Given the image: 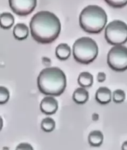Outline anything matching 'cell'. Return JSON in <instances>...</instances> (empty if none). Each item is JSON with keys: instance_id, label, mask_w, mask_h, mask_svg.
I'll list each match as a JSON object with an SVG mask.
<instances>
[{"instance_id": "8", "label": "cell", "mask_w": 127, "mask_h": 150, "mask_svg": "<svg viewBox=\"0 0 127 150\" xmlns=\"http://www.w3.org/2000/svg\"><path fill=\"white\" fill-rule=\"evenodd\" d=\"M58 103L57 100L52 96L45 97L40 103V109L46 115H53L57 112Z\"/></svg>"}, {"instance_id": "9", "label": "cell", "mask_w": 127, "mask_h": 150, "mask_svg": "<svg viewBox=\"0 0 127 150\" xmlns=\"http://www.w3.org/2000/svg\"><path fill=\"white\" fill-rule=\"evenodd\" d=\"M111 91L106 87H101L97 89L95 94V99L99 104L106 105L111 100Z\"/></svg>"}, {"instance_id": "1", "label": "cell", "mask_w": 127, "mask_h": 150, "mask_svg": "<svg viewBox=\"0 0 127 150\" xmlns=\"http://www.w3.org/2000/svg\"><path fill=\"white\" fill-rule=\"evenodd\" d=\"M30 31L33 39L41 44H49L58 37L61 31L60 19L49 11L38 12L30 22Z\"/></svg>"}, {"instance_id": "7", "label": "cell", "mask_w": 127, "mask_h": 150, "mask_svg": "<svg viewBox=\"0 0 127 150\" xmlns=\"http://www.w3.org/2000/svg\"><path fill=\"white\" fill-rule=\"evenodd\" d=\"M9 5L14 13L19 16H27L35 10L37 0H9Z\"/></svg>"}, {"instance_id": "21", "label": "cell", "mask_w": 127, "mask_h": 150, "mask_svg": "<svg viewBox=\"0 0 127 150\" xmlns=\"http://www.w3.org/2000/svg\"><path fill=\"white\" fill-rule=\"evenodd\" d=\"M106 74L103 72H99L97 74V80L99 83H103L106 81Z\"/></svg>"}, {"instance_id": "12", "label": "cell", "mask_w": 127, "mask_h": 150, "mask_svg": "<svg viewBox=\"0 0 127 150\" xmlns=\"http://www.w3.org/2000/svg\"><path fill=\"white\" fill-rule=\"evenodd\" d=\"M55 54L58 59L61 60H67L71 54L70 47L67 43H60L56 47Z\"/></svg>"}, {"instance_id": "5", "label": "cell", "mask_w": 127, "mask_h": 150, "mask_svg": "<svg viewBox=\"0 0 127 150\" xmlns=\"http://www.w3.org/2000/svg\"><path fill=\"white\" fill-rule=\"evenodd\" d=\"M105 38L111 45H123L127 42V24L118 20L111 22L106 27Z\"/></svg>"}, {"instance_id": "14", "label": "cell", "mask_w": 127, "mask_h": 150, "mask_svg": "<svg viewBox=\"0 0 127 150\" xmlns=\"http://www.w3.org/2000/svg\"><path fill=\"white\" fill-rule=\"evenodd\" d=\"M77 81L79 85L82 88H89L93 83V76L89 72H82L79 75Z\"/></svg>"}, {"instance_id": "3", "label": "cell", "mask_w": 127, "mask_h": 150, "mask_svg": "<svg viewBox=\"0 0 127 150\" xmlns=\"http://www.w3.org/2000/svg\"><path fill=\"white\" fill-rule=\"evenodd\" d=\"M106 11L99 6H88L82 10L79 15L80 27L84 31L97 34L101 32L107 23Z\"/></svg>"}, {"instance_id": "16", "label": "cell", "mask_w": 127, "mask_h": 150, "mask_svg": "<svg viewBox=\"0 0 127 150\" xmlns=\"http://www.w3.org/2000/svg\"><path fill=\"white\" fill-rule=\"evenodd\" d=\"M56 123L54 120L51 117H46L41 122V127L45 132H51L55 129Z\"/></svg>"}, {"instance_id": "15", "label": "cell", "mask_w": 127, "mask_h": 150, "mask_svg": "<svg viewBox=\"0 0 127 150\" xmlns=\"http://www.w3.org/2000/svg\"><path fill=\"white\" fill-rule=\"evenodd\" d=\"M14 18L10 13L4 12L1 14V27L3 29H9L13 25Z\"/></svg>"}, {"instance_id": "6", "label": "cell", "mask_w": 127, "mask_h": 150, "mask_svg": "<svg viewBox=\"0 0 127 150\" xmlns=\"http://www.w3.org/2000/svg\"><path fill=\"white\" fill-rule=\"evenodd\" d=\"M107 63L112 69L117 72L127 70V48L115 46L110 49L107 56Z\"/></svg>"}, {"instance_id": "18", "label": "cell", "mask_w": 127, "mask_h": 150, "mask_svg": "<svg viewBox=\"0 0 127 150\" xmlns=\"http://www.w3.org/2000/svg\"><path fill=\"white\" fill-rule=\"evenodd\" d=\"M10 98V93L8 89L5 87H0V104L6 103Z\"/></svg>"}, {"instance_id": "19", "label": "cell", "mask_w": 127, "mask_h": 150, "mask_svg": "<svg viewBox=\"0 0 127 150\" xmlns=\"http://www.w3.org/2000/svg\"><path fill=\"white\" fill-rule=\"evenodd\" d=\"M104 1L114 8H122L127 4V0H104Z\"/></svg>"}, {"instance_id": "17", "label": "cell", "mask_w": 127, "mask_h": 150, "mask_svg": "<svg viewBox=\"0 0 127 150\" xmlns=\"http://www.w3.org/2000/svg\"><path fill=\"white\" fill-rule=\"evenodd\" d=\"M126 99V94L122 89H116L113 93V100L114 103L119 104L124 101Z\"/></svg>"}, {"instance_id": "10", "label": "cell", "mask_w": 127, "mask_h": 150, "mask_svg": "<svg viewBox=\"0 0 127 150\" xmlns=\"http://www.w3.org/2000/svg\"><path fill=\"white\" fill-rule=\"evenodd\" d=\"M89 98V92L84 88H78L73 93V100L77 104H84L87 103Z\"/></svg>"}, {"instance_id": "11", "label": "cell", "mask_w": 127, "mask_h": 150, "mask_svg": "<svg viewBox=\"0 0 127 150\" xmlns=\"http://www.w3.org/2000/svg\"><path fill=\"white\" fill-rule=\"evenodd\" d=\"M29 29L24 23H18L14 27L13 33L16 40H23L27 39L29 35Z\"/></svg>"}, {"instance_id": "4", "label": "cell", "mask_w": 127, "mask_h": 150, "mask_svg": "<svg viewBox=\"0 0 127 150\" xmlns=\"http://www.w3.org/2000/svg\"><path fill=\"white\" fill-rule=\"evenodd\" d=\"M98 52L97 43L91 38H79L73 45V57L76 62L82 64L92 62L96 58Z\"/></svg>"}, {"instance_id": "13", "label": "cell", "mask_w": 127, "mask_h": 150, "mask_svg": "<svg viewBox=\"0 0 127 150\" xmlns=\"http://www.w3.org/2000/svg\"><path fill=\"white\" fill-rule=\"evenodd\" d=\"M103 139L102 132L99 130H95L90 132L88 137V141L92 146L99 147L102 144Z\"/></svg>"}, {"instance_id": "2", "label": "cell", "mask_w": 127, "mask_h": 150, "mask_svg": "<svg viewBox=\"0 0 127 150\" xmlns=\"http://www.w3.org/2000/svg\"><path fill=\"white\" fill-rule=\"evenodd\" d=\"M66 77L57 67H48L41 71L37 78V85L41 93L50 96H59L66 87Z\"/></svg>"}, {"instance_id": "22", "label": "cell", "mask_w": 127, "mask_h": 150, "mask_svg": "<svg viewBox=\"0 0 127 150\" xmlns=\"http://www.w3.org/2000/svg\"><path fill=\"white\" fill-rule=\"evenodd\" d=\"M122 150H127V141H126L121 146Z\"/></svg>"}, {"instance_id": "20", "label": "cell", "mask_w": 127, "mask_h": 150, "mask_svg": "<svg viewBox=\"0 0 127 150\" xmlns=\"http://www.w3.org/2000/svg\"><path fill=\"white\" fill-rule=\"evenodd\" d=\"M16 150H33V146L28 143H21L19 144Z\"/></svg>"}]
</instances>
